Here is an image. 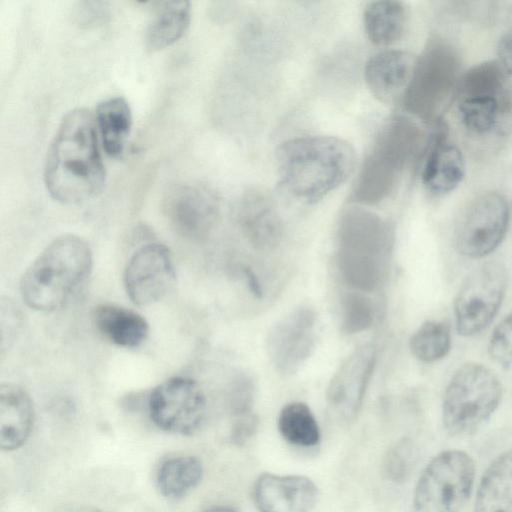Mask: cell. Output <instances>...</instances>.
<instances>
[{"instance_id": "cell-1", "label": "cell", "mask_w": 512, "mask_h": 512, "mask_svg": "<svg viewBox=\"0 0 512 512\" xmlns=\"http://www.w3.org/2000/svg\"><path fill=\"white\" fill-rule=\"evenodd\" d=\"M96 122L85 108L67 112L47 151L44 182L50 196L73 205L95 197L105 183Z\"/></svg>"}, {"instance_id": "cell-2", "label": "cell", "mask_w": 512, "mask_h": 512, "mask_svg": "<svg viewBox=\"0 0 512 512\" xmlns=\"http://www.w3.org/2000/svg\"><path fill=\"white\" fill-rule=\"evenodd\" d=\"M280 184L293 198L316 203L351 175L355 151L346 140L329 135L297 137L276 152Z\"/></svg>"}, {"instance_id": "cell-3", "label": "cell", "mask_w": 512, "mask_h": 512, "mask_svg": "<svg viewBox=\"0 0 512 512\" xmlns=\"http://www.w3.org/2000/svg\"><path fill=\"white\" fill-rule=\"evenodd\" d=\"M335 263L338 275L359 292L376 290L386 275L393 229L384 218L362 208L344 209L338 219Z\"/></svg>"}, {"instance_id": "cell-4", "label": "cell", "mask_w": 512, "mask_h": 512, "mask_svg": "<svg viewBox=\"0 0 512 512\" xmlns=\"http://www.w3.org/2000/svg\"><path fill=\"white\" fill-rule=\"evenodd\" d=\"M92 263L91 249L83 238L73 234L55 238L23 274V300L39 311L63 307L88 279Z\"/></svg>"}, {"instance_id": "cell-5", "label": "cell", "mask_w": 512, "mask_h": 512, "mask_svg": "<svg viewBox=\"0 0 512 512\" xmlns=\"http://www.w3.org/2000/svg\"><path fill=\"white\" fill-rule=\"evenodd\" d=\"M423 139L422 130L412 119L396 116L389 120L360 166L350 201L375 205L389 197L419 152Z\"/></svg>"}, {"instance_id": "cell-6", "label": "cell", "mask_w": 512, "mask_h": 512, "mask_svg": "<svg viewBox=\"0 0 512 512\" xmlns=\"http://www.w3.org/2000/svg\"><path fill=\"white\" fill-rule=\"evenodd\" d=\"M461 72V56L453 43L431 37L416 58L403 93V106L413 117L437 123L455 98Z\"/></svg>"}, {"instance_id": "cell-7", "label": "cell", "mask_w": 512, "mask_h": 512, "mask_svg": "<svg viewBox=\"0 0 512 512\" xmlns=\"http://www.w3.org/2000/svg\"><path fill=\"white\" fill-rule=\"evenodd\" d=\"M503 389L495 373L477 362L463 363L452 375L442 401V422L452 436H469L494 414Z\"/></svg>"}, {"instance_id": "cell-8", "label": "cell", "mask_w": 512, "mask_h": 512, "mask_svg": "<svg viewBox=\"0 0 512 512\" xmlns=\"http://www.w3.org/2000/svg\"><path fill=\"white\" fill-rule=\"evenodd\" d=\"M476 475L465 451L444 450L422 471L413 495L415 512H461L469 501Z\"/></svg>"}, {"instance_id": "cell-9", "label": "cell", "mask_w": 512, "mask_h": 512, "mask_svg": "<svg viewBox=\"0 0 512 512\" xmlns=\"http://www.w3.org/2000/svg\"><path fill=\"white\" fill-rule=\"evenodd\" d=\"M506 286V268L496 261L481 264L465 278L454 301L461 336L473 337L490 325L503 302Z\"/></svg>"}, {"instance_id": "cell-10", "label": "cell", "mask_w": 512, "mask_h": 512, "mask_svg": "<svg viewBox=\"0 0 512 512\" xmlns=\"http://www.w3.org/2000/svg\"><path fill=\"white\" fill-rule=\"evenodd\" d=\"M509 206L502 194L487 191L466 207L455 231L457 252L470 259L483 258L503 241L509 224Z\"/></svg>"}, {"instance_id": "cell-11", "label": "cell", "mask_w": 512, "mask_h": 512, "mask_svg": "<svg viewBox=\"0 0 512 512\" xmlns=\"http://www.w3.org/2000/svg\"><path fill=\"white\" fill-rule=\"evenodd\" d=\"M149 415L160 429L181 435L195 432L206 411L205 396L189 377H171L153 389L148 400Z\"/></svg>"}, {"instance_id": "cell-12", "label": "cell", "mask_w": 512, "mask_h": 512, "mask_svg": "<svg viewBox=\"0 0 512 512\" xmlns=\"http://www.w3.org/2000/svg\"><path fill=\"white\" fill-rule=\"evenodd\" d=\"M316 328V312L308 306L291 311L274 324L266 338V350L279 373L293 374L305 363L314 349Z\"/></svg>"}, {"instance_id": "cell-13", "label": "cell", "mask_w": 512, "mask_h": 512, "mask_svg": "<svg viewBox=\"0 0 512 512\" xmlns=\"http://www.w3.org/2000/svg\"><path fill=\"white\" fill-rule=\"evenodd\" d=\"M163 210L178 234L200 239L216 225L220 205L216 194L207 186L182 182L168 189L163 200Z\"/></svg>"}, {"instance_id": "cell-14", "label": "cell", "mask_w": 512, "mask_h": 512, "mask_svg": "<svg viewBox=\"0 0 512 512\" xmlns=\"http://www.w3.org/2000/svg\"><path fill=\"white\" fill-rule=\"evenodd\" d=\"M175 279L171 253L159 243H149L135 251L124 272L127 295L138 306L161 300L172 289Z\"/></svg>"}, {"instance_id": "cell-15", "label": "cell", "mask_w": 512, "mask_h": 512, "mask_svg": "<svg viewBox=\"0 0 512 512\" xmlns=\"http://www.w3.org/2000/svg\"><path fill=\"white\" fill-rule=\"evenodd\" d=\"M376 363L372 345L356 349L339 367L326 391L328 404L342 420L358 414Z\"/></svg>"}, {"instance_id": "cell-16", "label": "cell", "mask_w": 512, "mask_h": 512, "mask_svg": "<svg viewBox=\"0 0 512 512\" xmlns=\"http://www.w3.org/2000/svg\"><path fill=\"white\" fill-rule=\"evenodd\" d=\"M318 496L316 484L303 475L263 473L252 491L259 512H310Z\"/></svg>"}, {"instance_id": "cell-17", "label": "cell", "mask_w": 512, "mask_h": 512, "mask_svg": "<svg viewBox=\"0 0 512 512\" xmlns=\"http://www.w3.org/2000/svg\"><path fill=\"white\" fill-rule=\"evenodd\" d=\"M238 225L257 250L271 251L283 237L282 218L271 197L260 189L244 192L236 207Z\"/></svg>"}, {"instance_id": "cell-18", "label": "cell", "mask_w": 512, "mask_h": 512, "mask_svg": "<svg viewBox=\"0 0 512 512\" xmlns=\"http://www.w3.org/2000/svg\"><path fill=\"white\" fill-rule=\"evenodd\" d=\"M427 144L421 170L425 189L433 195L454 190L464 177V159L447 138L446 127L438 121Z\"/></svg>"}, {"instance_id": "cell-19", "label": "cell", "mask_w": 512, "mask_h": 512, "mask_svg": "<svg viewBox=\"0 0 512 512\" xmlns=\"http://www.w3.org/2000/svg\"><path fill=\"white\" fill-rule=\"evenodd\" d=\"M416 58L403 50L389 49L371 57L364 78L375 98L390 103L402 95L410 80Z\"/></svg>"}, {"instance_id": "cell-20", "label": "cell", "mask_w": 512, "mask_h": 512, "mask_svg": "<svg viewBox=\"0 0 512 512\" xmlns=\"http://www.w3.org/2000/svg\"><path fill=\"white\" fill-rule=\"evenodd\" d=\"M34 421L30 396L19 385L0 387V447L5 451L20 448L28 439Z\"/></svg>"}, {"instance_id": "cell-21", "label": "cell", "mask_w": 512, "mask_h": 512, "mask_svg": "<svg viewBox=\"0 0 512 512\" xmlns=\"http://www.w3.org/2000/svg\"><path fill=\"white\" fill-rule=\"evenodd\" d=\"M473 512H512V449L500 454L484 471Z\"/></svg>"}, {"instance_id": "cell-22", "label": "cell", "mask_w": 512, "mask_h": 512, "mask_svg": "<svg viewBox=\"0 0 512 512\" xmlns=\"http://www.w3.org/2000/svg\"><path fill=\"white\" fill-rule=\"evenodd\" d=\"M93 320L105 338L121 347H137L149 333L148 323L140 314L114 304L96 306Z\"/></svg>"}, {"instance_id": "cell-23", "label": "cell", "mask_w": 512, "mask_h": 512, "mask_svg": "<svg viewBox=\"0 0 512 512\" xmlns=\"http://www.w3.org/2000/svg\"><path fill=\"white\" fill-rule=\"evenodd\" d=\"M154 16L147 28L145 45L150 52L165 49L187 30L191 9L187 1L153 2Z\"/></svg>"}, {"instance_id": "cell-24", "label": "cell", "mask_w": 512, "mask_h": 512, "mask_svg": "<svg viewBox=\"0 0 512 512\" xmlns=\"http://www.w3.org/2000/svg\"><path fill=\"white\" fill-rule=\"evenodd\" d=\"M94 118L105 152L110 157H120L132 126L129 104L121 96L105 99L98 104Z\"/></svg>"}, {"instance_id": "cell-25", "label": "cell", "mask_w": 512, "mask_h": 512, "mask_svg": "<svg viewBox=\"0 0 512 512\" xmlns=\"http://www.w3.org/2000/svg\"><path fill=\"white\" fill-rule=\"evenodd\" d=\"M363 24L371 43L387 46L397 42L407 24V10L400 1H373L366 5Z\"/></svg>"}, {"instance_id": "cell-26", "label": "cell", "mask_w": 512, "mask_h": 512, "mask_svg": "<svg viewBox=\"0 0 512 512\" xmlns=\"http://www.w3.org/2000/svg\"><path fill=\"white\" fill-rule=\"evenodd\" d=\"M462 126L471 134L484 136L494 131L508 108V96L477 95L456 99Z\"/></svg>"}, {"instance_id": "cell-27", "label": "cell", "mask_w": 512, "mask_h": 512, "mask_svg": "<svg viewBox=\"0 0 512 512\" xmlns=\"http://www.w3.org/2000/svg\"><path fill=\"white\" fill-rule=\"evenodd\" d=\"M203 476L201 461L190 455L176 456L164 461L157 472V486L161 494L177 499L195 488Z\"/></svg>"}, {"instance_id": "cell-28", "label": "cell", "mask_w": 512, "mask_h": 512, "mask_svg": "<svg viewBox=\"0 0 512 512\" xmlns=\"http://www.w3.org/2000/svg\"><path fill=\"white\" fill-rule=\"evenodd\" d=\"M507 77L497 60L476 64L461 74L455 99L477 95L508 96Z\"/></svg>"}, {"instance_id": "cell-29", "label": "cell", "mask_w": 512, "mask_h": 512, "mask_svg": "<svg viewBox=\"0 0 512 512\" xmlns=\"http://www.w3.org/2000/svg\"><path fill=\"white\" fill-rule=\"evenodd\" d=\"M278 430L288 443L312 447L320 441V429L309 406L303 402L285 405L278 416Z\"/></svg>"}, {"instance_id": "cell-30", "label": "cell", "mask_w": 512, "mask_h": 512, "mask_svg": "<svg viewBox=\"0 0 512 512\" xmlns=\"http://www.w3.org/2000/svg\"><path fill=\"white\" fill-rule=\"evenodd\" d=\"M410 350L415 358L432 363L444 358L451 348V332L443 321L424 322L410 339Z\"/></svg>"}, {"instance_id": "cell-31", "label": "cell", "mask_w": 512, "mask_h": 512, "mask_svg": "<svg viewBox=\"0 0 512 512\" xmlns=\"http://www.w3.org/2000/svg\"><path fill=\"white\" fill-rule=\"evenodd\" d=\"M374 306L369 297L359 291L345 293L341 298V328L346 334L368 330L374 321Z\"/></svg>"}, {"instance_id": "cell-32", "label": "cell", "mask_w": 512, "mask_h": 512, "mask_svg": "<svg viewBox=\"0 0 512 512\" xmlns=\"http://www.w3.org/2000/svg\"><path fill=\"white\" fill-rule=\"evenodd\" d=\"M418 458L415 444L403 439L391 446L382 460V473L389 481L401 483L413 471Z\"/></svg>"}, {"instance_id": "cell-33", "label": "cell", "mask_w": 512, "mask_h": 512, "mask_svg": "<svg viewBox=\"0 0 512 512\" xmlns=\"http://www.w3.org/2000/svg\"><path fill=\"white\" fill-rule=\"evenodd\" d=\"M488 351L493 361L499 366L512 370V312L494 328Z\"/></svg>"}, {"instance_id": "cell-34", "label": "cell", "mask_w": 512, "mask_h": 512, "mask_svg": "<svg viewBox=\"0 0 512 512\" xmlns=\"http://www.w3.org/2000/svg\"><path fill=\"white\" fill-rule=\"evenodd\" d=\"M110 17L109 4L104 1H80L74 8V19L81 28H95Z\"/></svg>"}, {"instance_id": "cell-35", "label": "cell", "mask_w": 512, "mask_h": 512, "mask_svg": "<svg viewBox=\"0 0 512 512\" xmlns=\"http://www.w3.org/2000/svg\"><path fill=\"white\" fill-rule=\"evenodd\" d=\"M254 399V383L250 377H240L233 389L232 407L238 416L246 415L251 412Z\"/></svg>"}, {"instance_id": "cell-36", "label": "cell", "mask_w": 512, "mask_h": 512, "mask_svg": "<svg viewBox=\"0 0 512 512\" xmlns=\"http://www.w3.org/2000/svg\"><path fill=\"white\" fill-rule=\"evenodd\" d=\"M256 428L257 418L253 413L238 416L231 432V440L236 445H242L253 436Z\"/></svg>"}, {"instance_id": "cell-37", "label": "cell", "mask_w": 512, "mask_h": 512, "mask_svg": "<svg viewBox=\"0 0 512 512\" xmlns=\"http://www.w3.org/2000/svg\"><path fill=\"white\" fill-rule=\"evenodd\" d=\"M497 61L508 76L512 75V29L505 32L497 44Z\"/></svg>"}, {"instance_id": "cell-38", "label": "cell", "mask_w": 512, "mask_h": 512, "mask_svg": "<svg viewBox=\"0 0 512 512\" xmlns=\"http://www.w3.org/2000/svg\"><path fill=\"white\" fill-rule=\"evenodd\" d=\"M243 274L246 278V281L248 283V286L250 290L253 292V294L256 297H261L262 290L260 283L256 277V275L253 273V271L249 267H243Z\"/></svg>"}, {"instance_id": "cell-39", "label": "cell", "mask_w": 512, "mask_h": 512, "mask_svg": "<svg viewBox=\"0 0 512 512\" xmlns=\"http://www.w3.org/2000/svg\"><path fill=\"white\" fill-rule=\"evenodd\" d=\"M204 512H237L233 508L227 507V506H216L212 507Z\"/></svg>"}, {"instance_id": "cell-40", "label": "cell", "mask_w": 512, "mask_h": 512, "mask_svg": "<svg viewBox=\"0 0 512 512\" xmlns=\"http://www.w3.org/2000/svg\"><path fill=\"white\" fill-rule=\"evenodd\" d=\"M84 512H101V511H99V510H95V509H90V510H86V511H84Z\"/></svg>"}]
</instances>
